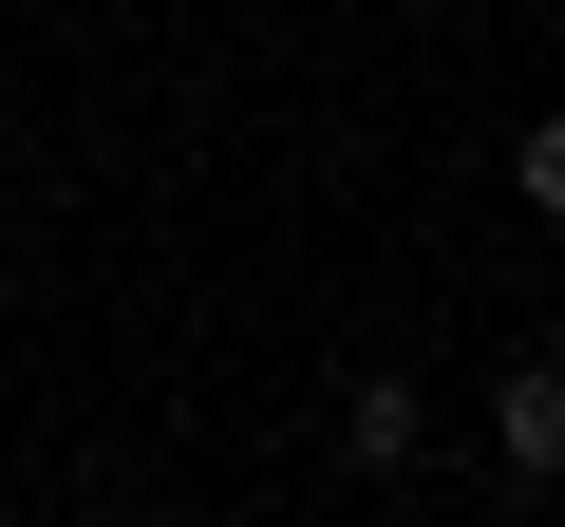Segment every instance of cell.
<instances>
[{
  "mask_svg": "<svg viewBox=\"0 0 565 527\" xmlns=\"http://www.w3.org/2000/svg\"><path fill=\"white\" fill-rule=\"evenodd\" d=\"M490 452H509V471H565V377H546V358L490 377Z\"/></svg>",
  "mask_w": 565,
  "mask_h": 527,
  "instance_id": "6da1fadb",
  "label": "cell"
},
{
  "mask_svg": "<svg viewBox=\"0 0 565 527\" xmlns=\"http://www.w3.org/2000/svg\"><path fill=\"white\" fill-rule=\"evenodd\" d=\"M76 527H132V508H76Z\"/></svg>",
  "mask_w": 565,
  "mask_h": 527,
  "instance_id": "3957f363",
  "label": "cell"
},
{
  "mask_svg": "<svg viewBox=\"0 0 565 527\" xmlns=\"http://www.w3.org/2000/svg\"><path fill=\"white\" fill-rule=\"evenodd\" d=\"M415 433H434L415 377H359V396H340V452H359V471H415Z\"/></svg>",
  "mask_w": 565,
  "mask_h": 527,
  "instance_id": "7a4b0ae2",
  "label": "cell"
}]
</instances>
